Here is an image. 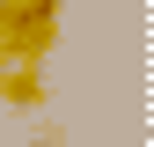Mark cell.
I'll use <instances>...</instances> for the list:
<instances>
[{"mask_svg": "<svg viewBox=\"0 0 154 147\" xmlns=\"http://www.w3.org/2000/svg\"><path fill=\"white\" fill-rule=\"evenodd\" d=\"M37 147H66V140H59V133H44V140H37Z\"/></svg>", "mask_w": 154, "mask_h": 147, "instance_id": "3957f363", "label": "cell"}, {"mask_svg": "<svg viewBox=\"0 0 154 147\" xmlns=\"http://www.w3.org/2000/svg\"><path fill=\"white\" fill-rule=\"evenodd\" d=\"M0 103L8 110H44V66H0Z\"/></svg>", "mask_w": 154, "mask_h": 147, "instance_id": "6da1fadb", "label": "cell"}, {"mask_svg": "<svg viewBox=\"0 0 154 147\" xmlns=\"http://www.w3.org/2000/svg\"><path fill=\"white\" fill-rule=\"evenodd\" d=\"M22 8H29V0H0V44L15 37V22H22Z\"/></svg>", "mask_w": 154, "mask_h": 147, "instance_id": "7a4b0ae2", "label": "cell"}]
</instances>
